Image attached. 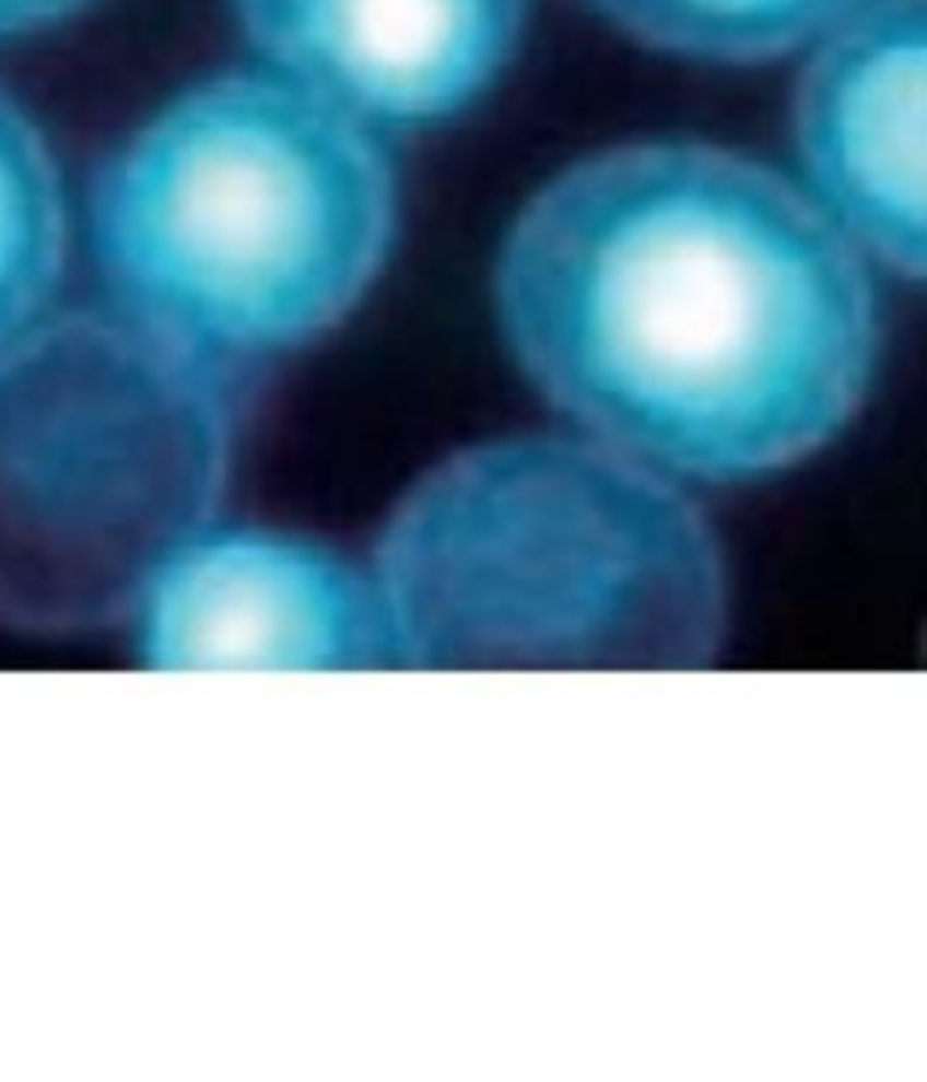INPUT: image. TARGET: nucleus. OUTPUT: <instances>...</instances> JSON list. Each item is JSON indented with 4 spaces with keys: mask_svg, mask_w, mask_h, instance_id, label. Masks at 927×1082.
I'll list each match as a JSON object with an SVG mask.
<instances>
[{
    "mask_svg": "<svg viewBox=\"0 0 927 1082\" xmlns=\"http://www.w3.org/2000/svg\"><path fill=\"white\" fill-rule=\"evenodd\" d=\"M92 0H0V38H16L70 20Z\"/></svg>",
    "mask_w": 927,
    "mask_h": 1082,
    "instance_id": "9d476101",
    "label": "nucleus"
},
{
    "mask_svg": "<svg viewBox=\"0 0 927 1082\" xmlns=\"http://www.w3.org/2000/svg\"><path fill=\"white\" fill-rule=\"evenodd\" d=\"M494 295L544 399L665 475L748 481L808 459L877 361L855 240L773 168L703 143H630L548 180Z\"/></svg>",
    "mask_w": 927,
    "mask_h": 1082,
    "instance_id": "f257e3e1",
    "label": "nucleus"
},
{
    "mask_svg": "<svg viewBox=\"0 0 927 1082\" xmlns=\"http://www.w3.org/2000/svg\"><path fill=\"white\" fill-rule=\"evenodd\" d=\"M155 668H380L396 659L384 592L324 541L207 526L155 573L130 614Z\"/></svg>",
    "mask_w": 927,
    "mask_h": 1082,
    "instance_id": "39448f33",
    "label": "nucleus"
},
{
    "mask_svg": "<svg viewBox=\"0 0 927 1082\" xmlns=\"http://www.w3.org/2000/svg\"><path fill=\"white\" fill-rule=\"evenodd\" d=\"M374 576L396 659L424 668H690L725 624L706 519L589 434L456 452L389 516Z\"/></svg>",
    "mask_w": 927,
    "mask_h": 1082,
    "instance_id": "7ed1b4c3",
    "label": "nucleus"
},
{
    "mask_svg": "<svg viewBox=\"0 0 927 1082\" xmlns=\"http://www.w3.org/2000/svg\"><path fill=\"white\" fill-rule=\"evenodd\" d=\"M813 200L868 254L927 282V0H865L795 98Z\"/></svg>",
    "mask_w": 927,
    "mask_h": 1082,
    "instance_id": "423d86ee",
    "label": "nucleus"
},
{
    "mask_svg": "<svg viewBox=\"0 0 927 1082\" xmlns=\"http://www.w3.org/2000/svg\"><path fill=\"white\" fill-rule=\"evenodd\" d=\"M235 374L130 317H38L0 345V624L130 621L212 522L232 462Z\"/></svg>",
    "mask_w": 927,
    "mask_h": 1082,
    "instance_id": "20e7f679",
    "label": "nucleus"
},
{
    "mask_svg": "<svg viewBox=\"0 0 927 1082\" xmlns=\"http://www.w3.org/2000/svg\"><path fill=\"white\" fill-rule=\"evenodd\" d=\"M63 238L58 165L30 115L0 90V345L45 317Z\"/></svg>",
    "mask_w": 927,
    "mask_h": 1082,
    "instance_id": "1a4fd4ad",
    "label": "nucleus"
},
{
    "mask_svg": "<svg viewBox=\"0 0 927 1082\" xmlns=\"http://www.w3.org/2000/svg\"><path fill=\"white\" fill-rule=\"evenodd\" d=\"M630 38L706 63H760L826 38L865 0H586Z\"/></svg>",
    "mask_w": 927,
    "mask_h": 1082,
    "instance_id": "6e6552de",
    "label": "nucleus"
},
{
    "mask_svg": "<svg viewBox=\"0 0 927 1082\" xmlns=\"http://www.w3.org/2000/svg\"><path fill=\"white\" fill-rule=\"evenodd\" d=\"M532 0H235L279 77L364 127L472 108L519 48Z\"/></svg>",
    "mask_w": 927,
    "mask_h": 1082,
    "instance_id": "0eeeda50",
    "label": "nucleus"
},
{
    "mask_svg": "<svg viewBox=\"0 0 927 1082\" xmlns=\"http://www.w3.org/2000/svg\"><path fill=\"white\" fill-rule=\"evenodd\" d=\"M399 193L355 118L279 73H219L120 140L90 193L112 307L235 367L342 324L384 270Z\"/></svg>",
    "mask_w": 927,
    "mask_h": 1082,
    "instance_id": "f03ea898",
    "label": "nucleus"
}]
</instances>
